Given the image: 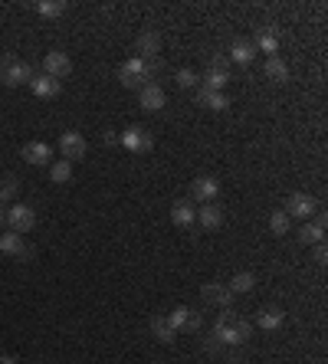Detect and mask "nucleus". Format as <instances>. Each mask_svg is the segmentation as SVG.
I'll return each mask as SVG.
<instances>
[{"instance_id": "f257e3e1", "label": "nucleus", "mask_w": 328, "mask_h": 364, "mask_svg": "<svg viewBox=\"0 0 328 364\" xmlns=\"http://www.w3.org/2000/svg\"><path fill=\"white\" fill-rule=\"evenodd\" d=\"M214 335L224 341L227 348H240V345H246V338L253 335V322H246V318L237 315L233 309H224L214 322Z\"/></svg>"}, {"instance_id": "f03ea898", "label": "nucleus", "mask_w": 328, "mask_h": 364, "mask_svg": "<svg viewBox=\"0 0 328 364\" xmlns=\"http://www.w3.org/2000/svg\"><path fill=\"white\" fill-rule=\"evenodd\" d=\"M158 73H161V60L158 56L154 60L135 56V60H125V63L118 66V82L125 89H141V86H148V82H154Z\"/></svg>"}, {"instance_id": "7ed1b4c3", "label": "nucleus", "mask_w": 328, "mask_h": 364, "mask_svg": "<svg viewBox=\"0 0 328 364\" xmlns=\"http://www.w3.org/2000/svg\"><path fill=\"white\" fill-rule=\"evenodd\" d=\"M30 79H33V66L26 60H20V56H3L0 60V82L3 86L17 89V86H26Z\"/></svg>"}, {"instance_id": "20e7f679", "label": "nucleus", "mask_w": 328, "mask_h": 364, "mask_svg": "<svg viewBox=\"0 0 328 364\" xmlns=\"http://www.w3.org/2000/svg\"><path fill=\"white\" fill-rule=\"evenodd\" d=\"M7 224H10L13 233H30L33 226H37V210L30 207V203H20V201H13L10 203V210H7Z\"/></svg>"}, {"instance_id": "39448f33", "label": "nucleus", "mask_w": 328, "mask_h": 364, "mask_svg": "<svg viewBox=\"0 0 328 364\" xmlns=\"http://www.w3.org/2000/svg\"><path fill=\"white\" fill-rule=\"evenodd\" d=\"M203 89H214V92H220V89L230 82V60L227 56H214L210 60V69L201 75Z\"/></svg>"}, {"instance_id": "423d86ee", "label": "nucleus", "mask_w": 328, "mask_h": 364, "mask_svg": "<svg viewBox=\"0 0 328 364\" xmlns=\"http://www.w3.org/2000/svg\"><path fill=\"white\" fill-rule=\"evenodd\" d=\"M86 151H89V145L79 131H63V138H60V154H63V161H69V164L82 161Z\"/></svg>"}, {"instance_id": "0eeeda50", "label": "nucleus", "mask_w": 328, "mask_h": 364, "mask_svg": "<svg viewBox=\"0 0 328 364\" xmlns=\"http://www.w3.org/2000/svg\"><path fill=\"white\" fill-rule=\"evenodd\" d=\"M118 141L125 145V151H131V154H141V151H152V145H154V138L145 131V128H138V125H131V128H125L122 135H118Z\"/></svg>"}, {"instance_id": "6e6552de", "label": "nucleus", "mask_w": 328, "mask_h": 364, "mask_svg": "<svg viewBox=\"0 0 328 364\" xmlns=\"http://www.w3.org/2000/svg\"><path fill=\"white\" fill-rule=\"evenodd\" d=\"M201 295L203 302H210L217 309H233V299H237L227 282H207V286H201Z\"/></svg>"}, {"instance_id": "1a4fd4ad", "label": "nucleus", "mask_w": 328, "mask_h": 364, "mask_svg": "<svg viewBox=\"0 0 328 364\" xmlns=\"http://www.w3.org/2000/svg\"><path fill=\"white\" fill-rule=\"evenodd\" d=\"M0 253L3 256H13V260H30L33 256V246H26V239L20 233H0Z\"/></svg>"}, {"instance_id": "9d476101", "label": "nucleus", "mask_w": 328, "mask_h": 364, "mask_svg": "<svg viewBox=\"0 0 328 364\" xmlns=\"http://www.w3.org/2000/svg\"><path fill=\"white\" fill-rule=\"evenodd\" d=\"M43 73L63 82V75L73 73V60H69L63 50H53V53H46V56H43Z\"/></svg>"}, {"instance_id": "9b49d317", "label": "nucleus", "mask_w": 328, "mask_h": 364, "mask_svg": "<svg viewBox=\"0 0 328 364\" xmlns=\"http://www.w3.org/2000/svg\"><path fill=\"white\" fill-rule=\"evenodd\" d=\"M316 210H318L316 197H312V194H302V190H299V194H292L289 201H286V214H289V217H299V220H309V217L316 214Z\"/></svg>"}, {"instance_id": "f8f14e48", "label": "nucleus", "mask_w": 328, "mask_h": 364, "mask_svg": "<svg viewBox=\"0 0 328 364\" xmlns=\"http://www.w3.org/2000/svg\"><path fill=\"white\" fill-rule=\"evenodd\" d=\"M220 194V181L217 177H197L190 184V201L194 203H210Z\"/></svg>"}, {"instance_id": "ddd939ff", "label": "nucleus", "mask_w": 328, "mask_h": 364, "mask_svg": "<svg viewBox=\"0 0 328 364\" xmlns=\"http://www.w3.org/2000/svg\"><path fill=\"white\" fill-rule=\"evenodd\" d=\"M20 154H24V161L33 164V167H46V164L53 161V148L46 141H30V145L20 148Z\"/></svg>"}, {"instance_id": "4468645a", "label": "nucleus", "mask_w": 328, "mask_h": 364, "mask_svg": "<svg viewBox=\"0 0 328 364\" xmlns=\"http://www.w3.org/2000/svg\"><path fill=\"white\" fill-rule=\"evenodd\" d=\"M30 89H33L37 99H56V95L63 92V82L43 73V75H33V79H30Z\"/></svg>"}, {"instance_id": "2eb2a0df", "label": "nucleus", "mask_w": 328, "mask_h": 364, "mask_svg": "<svg viewBox=\"0 0 328 364\" xmlns=\"http://www.w3.org/2000/svg\"><path fill=\"white\" fill-rule=\"evenodd\" d=\"M138 105L145 109V112H161V109H164V89H161V82H148V86H141Z\"/></svg>"}, {"instance_id": "dca6fc26", "label": "nucleus", "mask_w": 328, "mask_h": 364, "mask_svg": "<svg viewBox=\"0 0 328 364\" xmlns=\"http://www.w3.org/2000/svg\"><path fill=\"white\" fill-rule=\"evenodd\" d=\"M197 105H203V109H210V112H227L230 109V99L224 95V92H214V89H197Z\"/></svg>"}, {"instance_id": "f3484780", "label": "nucleus", "mask_w": 328, "mask_h": 364, "mask_svg": "<svg viewBox=\"0 0 328 364\" xmlns=\"http://www.w3.org/2000/svg\"><path fill=\"white\" fill-rule=\"evenodd\" d=\"M197 224H201L203 230L224 226V207H220V203H203L201 210H197Z\"/></svg>"}, {"instance_id": "a211bd4d", "label": "nucleus", "mask_w": 328, "mask_h": 364, "mask_svg": "<svg viewBox=\"0 0 328 364\" xmlns=\"http://www.w3.org/2000/svg\"><path fill=\"white\" fill-rule=\"evenodd\" d=\"M171 220H174L177 226H194V220H197V207H194V201H174V207H171Z\"/></svg>"}, {"instance_id": "6ab92c4d", "label": "nucleus", "mask_w": 328, "mask_h": 364, "mask_svg": "<svg viewBox=\"0 0 328 364\" xmlns=\"http://www.w3.org/2000/svg\"><path fill=\"white\" fill-rule=\"evenodd\" d=\"M230 60L240 66H250L256 60V46H253V39H233L230 43Z\"/></svg>"}, {"instance_id": "aec40b11", "label": "nucleus", "mask_w": 328, "mask_h": 364, "mask_svg": "<svg viewBox=\"0 0 328 364\" xmlns=\"http://www.w3.org/2000/svg\"><path fill=\"white\" fill-rule=\"evenodd\" d=\"M152 338H158L161 345H171L177 338V328L167 322V315H154L152 318Z\"/></svg>"}, {"instance_id": "412c9836", "label": "nucleus", "mask_w": 328, "mask_h": 364, "mask_svg": "<svg viewBox=\"0 0 328 364\" xmlns=\"http://www.w3.org/2000/svg\"><path fill=\"white\" fill-rule=\"evenodd\" d=\"M325 239V214L316 217V224L305 220L302 230H299V243H322Z\"/></svg>"}, {"instance_id": "4be33fe9", "label": "nucleus", "mask_w": 328, "mask_h": 364, "mask_svg": "<svg viewBox=\"0 0 328 364\" xmlns=\"http://www.w3.org/2000/svg\"><path fill=\"white\" fill-rule=\"evenodd\" d=\"M138 53H141V60H154V56L161 53V33L145 30V33L138 37Z\"/></svg>"}, {"instance_id": "5701e85b", "label": "nucleus", "mask_w": 328, "mask_h": 364, "mask_svg": "<svg viewBox=\"0 0 328 364\" xmlns=\"http://www.w3.org/2000/svg\"><path fill=\"white\" fill-rule=\"evenodd\" d=\"M282 322H286V312L276 309V305H269V309H263V312L256 315V325L263 328V331H276V328H282Z\"/></svg>"}, {"instance_id": "b1692460", "label": "nucleus", "mask_w": 328, "mask_h": 364, "mask_svg": "<svg viewBox=\"0 0 328 364\" xmlns=\"http://www.w3.org/2000/svg\"><path fill=\"white\" fill-rule=\"evenodd\" d=\"M253 46L256 50H263V53H269V56H276V50H279V37H276V30H259V37L253 39Z\"/></svg>"}, {"instance_id": "393cba45", "label": "nucleus", "mask_w": 328, "mask_h": 364, "mask_svg": "<svg viewBox=\"0 0 328 364\" xmlns=\"http://www.w3.org/2000/svg\"><path fill=\"white\" fill-rule=\"evenodd\" d=\"M263 73L269 75L273 82H286V79H289V66H286V60H279V56H269Z\"/></svg>"}, {"instance_id": "a878e982", "label": "nucleus", "mask_w": 328, "mask_h": 364, "mask_svg": "<svg viewBox=\"0 0 328 364\" xmlns=\"http://www.w3.org/2000/svg\"><path fill=\"white\" fill-rule=\"evenodd\" d=\"M253 286H256V276H253V273H237V276L230 279V292H233V295H246Z\"/></svg>"}, {"instance_id": "bb28decb", "label": "nucleus", "mask_w": 328, "mask_h": 364, "mask_svg": "<svg viewBox=\"0 0 328 364\" xmlns=\"http://www.w3.org/2000/svg\"><path fill=\"white\" fill-rule=\"evenodd\" d=\"M50 177L56 184H69L73 181V164L69 161H53L50 164Z\"/></svg>"}, {"instance_id": "cd10ccee", "label": "nucleus", "mask_w": 328, "mask_h": 364, "mask_svg": "<svg viewBox=\"0 0 328 364\" xmlns=\"http://www.w3.org/2000/svg\"><path fill=\"white\" fill-rule=\"evenodd\" d=\"M17 190H20V181L7 174L3 181H0V203H13L17 201Z\"/></svg>"}, {"instance_id": "c85d7f7f", "label": "nucleus", "mask_w": 328, "mask_h": 364, "mask_svg": "<svg viewBox=\"0 0 328 364\" xmlns=\"http://www.w3.org/2000/svg\"><path fill=\"white\" fill-rule=\"evenodd\" d=\"M269 230H273L276 237H286V233H289V214H286V210H276V214L269 217Z\"/></svg>"}, {"instance_id": "c756f323", "label": "nucleus", "mask_w": 328, "mask_h": 364, "mask_svg": "<svg viewBox=\"0 0 328 364\" xmlns=\"http://www.w3.org/2000/svg\"><path fill=\"white\" fill-rule=\"evenodd\" d=\"M37 13H43V17H60V13H66V3L63 0H39Z\"/></svg>"}, {"instance_id": "7c9ffc66", "label": "nucleus", "mask_w": 328, "mask_h": 364, "mask_svg": "<svg viewBox=\"0 0 328 364\" xmlns=\"http://www.w3.org/2000/svg\"><path fill=\"white\" fill-rule=\"evenodd\" d=\"M201 348H203L207 354H220V352H224V341L217 338L214 331H207V335L201 338Z\"/></svg>"}, {"instance_id": "2f4dec72", "label": "nucleus", "mask_w": 328, "mask_h": 364, "mask_svg": "<svg viewBox=\"0 0 328 364\" xmlns=\"http://www.w3.org/2000/svg\"><path fill=\"white\" fill-rule=\"evenodd\" d=\"M174 79H177V86H184V89H194V86H201V75L194 73V69H181V73H177Z\"/></svg>"}, {"instance_id": "473e14b6", "label": "nucleus", "mask_w": 328, "mask_h": 364, "mask_svg": "<svg viewBox=\"0 0 328 364\" xmlns=\"http://www.w3.org/2000/svg\"><path fill=\"white\" fill-rule=\"evenodd\" d=\"M188 315H190V309H188V305H181V309H174V312L167 315V322H171L177 331H184V322H188Z\"/></svg>"}, {"instance_id": "72a5a7b5", "label": "nucleus", "mask_w": 328, "mask_h": 364, "mask_svg": "<svg viewBox=\"0 0 328 364\" xmlns=\"http://www.w3.org/2000/svg\"><path fill=\"white\" fill-rule=\"evenodd\" d=\"M184 331H190V335H201V331H203V318H201V312H194V309H190L188 322H184Z\"/></svg>"}, {"instance_id": "f704fd0d", "label": "nucleus", "mask_w": 328, "mask_h": 364, "mask_svg": "<svg viewBox=\"0 0 328 364\" xmlns=\"http://www.w3.org/2000/svg\"><path fill=\"white\" fill-rule=\"evenodd\" d=\"M227 364H243V354L237 352V348H230V354H227Z\"/></svg>"}, {"instance_id": "c9c22d12", "label": "nucleus", "mask_w": 328, "mask_h": 364, "mask_svg": "<svg viewBox=\"0 0 328 364\" xmlns=\"http://www.w3.org/2000/svg\"><path fill=\"white\" fill-rule=\"evenodd\" d=\"M102 141H105V145H118V135H115V131H105V135H102Z\"/></svg>"}, {"instance_id": "e433bc0d", "label": "nucleus", "mask_w": 328, "mask_h": 364, "mask_svg": "<svg viewBox=\"0 0 328 364\" xmlns=\"http://www.w3.org/2000/svg\"><path fill=\"white\" fill-rule=\"evenodd\" d=\"M316 260H318V263H325V260H328V253H325V246H322V243H318V250H316Z\"/></svg>"}, {"instance_id": "4c0bfd02", "label": "nucleus", "mask_w": 328, "mask_h": 364, "mask_svg": "<svg viewBox=\"0 0 328 364\" xmlns=\"http://www.w3.org/2000/svg\"><path fill=\"white\" fill-rule=\"evenodd\" d=\"M0 364H20V361H17L13 354H0Z\"/></svg>"}, {"instance_id": "58836bf2", "label": "nucleus", "mask_w": 328, "mask_h": 364, "mask_svg": "<svg viewBox=\"0 0 328 364\" xmlns=\"http://www.w3.org/2000/svg\"><path fill=\"white\" fill-rule=\"evenodd\" d=\"M3 224H7V214H3V210H0V226H3Z\"/></svg>"}]
</instances>
